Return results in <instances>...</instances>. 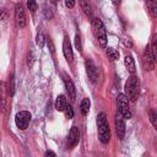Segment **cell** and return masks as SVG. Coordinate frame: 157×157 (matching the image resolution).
<instances>
[{
  "mask_svg": "<svg viewBox=\"0 0 157 157\" xmlns=\"http://www.w3.org/2000/svg\"><path fill=\"white\" fill-rule=\"evenodd\" d=\"M97 128H98V137L102 144H108L110 140V129L107 121L105 113H99L97 117Z\"/></svg>",
  "mask_w": 157,
  "mask_h": 157,
  "instance_id": "obj_1",
  "label": "cell"
},
{
  "mask_svg": "<svg viewBox=\"0 0 157 157\" xmlns=\"http://www.w3.org/2000/svg\"><path fill=\"white\" fill-rule=\"evenodd\" d=\"M92 31H93V34L97 38L99 45L102 48H105V45H107V32H105V27H104L102 20H99L97 17H92Z\"/></svg>",
  "mask_w": 157,
  "mask_h": 157,
  "instance_id": "obj_2",
  "label": "cell"
},
{
  "mask_svg": "<svg viewBox=\"0 0 157 157\" xmlns=\"http://www.w3.org/2000/svg\"><path fill=\"white\" fill-rule=\"evenodd\" d=\"M139 94V78L131 75L125 82V96L131 101H135Z\"/></svg>",
  "mask_w": 157,
  "mask_h": 157,
  "instance_id": "obj_3",
  "label": "cell"
},
{
  "mask_svg": "<svg viewBox=\"0 0 157 157\" xmlns=\"http://www.w3.org/2000/svg\"><path fill=\"white\" fill-rule=\"evenodd\" d=\"M118 112L124 117V119L131 118V112L129 109V99L124 93L118 96Z\"/></svg>",
  "mask_w": 157,
  "mask_h": 157,
  "instance_id": "obj_4",
  "label": "cell"
},
{
  "mask_svg": "<svg viewBox=\"0 0 157 157\" xmlns=\"http://www.w3.org/2000/svg\"><path fill=\"white\" fill-rule=\"evenodd\" d=\"M31 121V113L27 112V110H21L16 114L15 117V123H16V126L21 130H25L28 124Z\"/></svg>",
  "mask_w": 157,
  "mask_h": 157,
  "instance_id": "obj_5",
  "label": "cell"
},
{
  "mask_svg": "<svg viewBox=\"0 0 157 157\" xmlns=\"http://www.w3.org/2000/svg\"><path fill=\"white\" fill-rule=\"evenodd\" d=\"M15 21H16V25L17 27L20 28H23L27 23V18H26V12L22 7L21 4H17L16 7H15Z\"/></svg>",
  "mask_w": 157,
  "mask_h": 157,
  "instance_id": "obj_6",
  "label": "cell"
},
{
  "mask_svg": "<svg viewBox=\"0 0 157 157\" xmlns=\"http://www.w3.org/2000/svg\"><path fill=\"white\" fill-rule=\"evenodd\" d=\"M142 65H144L145 70H147V71H152L155 69V60L152 58V54H151L148 45L146 47V50H145L144 56H142Z\"/></svg>",
  "mask_w": 157,
  "mask_h": 157,
  "instance_id": "obj_7",
  "label": "cell"
},
{
  "mask_svg": "<svg viewBox=\"0 0 157 157\" xmlns=\"http://www.w3.org/2000/svg\"><path fill=\"white\" fill-rule=\"evenodd\" d=\"M115 130H117L118 137L123 139L125 134V121H124V117L119 112L115 114Z\"/></svg>",
  "mask_w": 157,
  "mask_h": 157,
  "instance_id": "obj_8",
  "label": "cell"
},
{
  "mask_svg": "<svg viewBox=\"0 0 157 157\" xmlns=\"http://www.w3.org/2000/svg\"><path fill=\"white\" fill-rule=\"evenodd\" d=\"M86 71H87L88 78L92 82L98 81V70H97V66L93 64L92 60H86Z\"/></svg>",
  "mask_w": 157,
  "mask_h": 157,
  "instance_id": "obj_9",
  "label": "cell"
},
{
  "mask_svg": "<svg viewBox=\"0 0 157 157\" xmlns=\"http://www.w3.org/2000/svg\"><path fill=\"white\" fill-rule=\"evenodd\" d=\"M63 53H64L65 59H66L69 63H71V61H72V59H74V54H72L71 43H70V40H69V37H67V36H65L64 42H63Z\"/></svg>",
  "mask_w": 157,
  "mask_h": 157,
  "instance_id": "obj_10",
  "label": "cell"
},
{
  "mask_svg": "<svg viewBox=\"0 0 157 157\" xmlns=\"http://www.w3.org/2000/svg\"><path fill=\"white\" fill-rule=\"evenodd\" d=\"M64 83H65V88H66V92L69 94V98L71 101H75V98H76V90H75V86H74L71 78L67 75H64Z\"/></svg>",
  "mask_w": 157,
  "mask_h": 157,
  "instance_id": "obj_11",
  "label": "cell"
},
{
  "mask_svg": "<svg viewBox=\"0 0 157 157\" xmlns=\"http://www.w3.org/2000/svg\"><path fill=\"white\" fill-rule=\"evenodd\" d=\"M78 139H80V134H78V130L76 126H72L70 132H69V136H67V144L70 147H75L78 142Z\"/></svg>",
  "mask_w": 157,
  "mask_h": 157,
  "instance_id": "obj_12",
  "label": "cell"
},
{
  "mask_svg": "<svg viewBox=\"0 0 157 157\" xmlns=\"http://www.w3.org/2000/svg\"><path fill=\"white\" fill-rule=\"evenodd\" d=\"M80 6L87 17H90V18L93 17V11H92V6H91L90 0H80Z\"/></svg>",
  "mask_w": 157,
  "mask_h": 157,
  "instance_id": "obj_13",
  "label": "cell"
},
{
  "mask_svg": "<svg viewBox=\"0 0 157 157\" xmlns=\"http://www.w3.org/2000/svg\"><path fill=\"white\" fill-rule=\"evenodd\" d=\"M66 105H67V102H66L65 96H63V94L58 96L56 97V101H55V109L58 112H64V109H65Z\"/></svg>",
  "mask_w": 157,
  "mask_h": 157,
  "instance_id": "obj_14",
  "label": "cell"
},
{
  "mask_svg": "<svg viewBox=\"0 0 157 157\" xmlns=\"http://www.w3.org/2000/svg\"><path fill=\"white\" fill-rule=\"evenodd\" d=\"M124 64H125V67L128 69L129 72H131V74L135 72V70H136V67H135V61H134V59H132L131 55H125V58H124Z\"/></svg>",
  "mask_w": 157,
  "mask_h": 157,
  "instance_id": "obj_15",
  "label": "cell"
},
{
  "mask_svg": "<svg viewBox=\"0 0 157 157\" xmlns=\"http://www.w3.org/2000/svg\"><path fill=\"white\" fill-rule=\"evenodd\" d=\"M146 5H147V9H148L151 16L157 17V2H156V0H146Z\"/></svg>",
  "mask_w": 157,
  "mask_h": 157,
  "instance_id": "obj_16",
  "label": "cell"
},
{
  "mask_svg": "<svg viewBox=\"0 0 157 157\" xmlns=\"http://www.w3.org/2000/svg\"><path fill=\"white\" fill-rule=\"evenodd\" d=\"M90 99L88 98H83L82 99V102H81V104H80V109H81V113L83 114V115H86L87 113H88V110H90Z\"/></svg>",
  "mask_w": 157,
  "mask_h": 157,
  "instance_id": "obj_17",
  "label": "cell"
},
{
  "mask_svg": "<svg viewBox=\"0 0 157 157\" xmlns=\"http://www.w3.org/2000/svg\"><path fill=\"white\" fill-rule=\"evenodd\" d=\"M150 50L152 52L151 54H152L153 60H156V59H157V43H156V36H155V37H153V39H152V44H151Z\"/></svg>",
  "mask_w": 157,
  "mask_h": 157,
  "instance_id": "obj_18",
  "label": "cell"
},
{
  "mask_svg": "<svg viewBox=\"0 0 157 157\" xmlns=\"http://www.w3.org/2000/svg\"><path fill=\"white\" fill-rule=\"evenodd\" d=\"M107 54H108V56L112 60H118L119 59V53L115 49H113V48H108L107 49Z\"/></svg>",
  "mask_w": 157,
  "mask_h": 157,
  "instance_id": "obj_19",
  "label": "cell"
},
{
  "mask_svg": "<svg viewBox=\"0 0 157 157\" xmlns=\"http://www.w3.org/2000/svg\"><path fill=\"white\" fill-rule=\"evenodd\" d=\"M148 115H150V121H151L152 125L156 128V126H157V113H156L153 109H151V110L148 112Z\"/></svg>",
  "mask_w": 157,
  "mask_h": 157,
  "instance_id": "obj_20",
  "label": "cell"
},
{
  "mask_svg": "<svg viewBox=\"0 0 157 157\" xmlns=\"http://www.w3.org/2000/svg\"><path fill=\"white\" fill-rule=\"evenodd\" d=\"M36 42H37V45H38L39 48H43L44 42H45L44 34H43V33H38V34H37V39H36Z\"/></svg>",
  "mask_w": 157,
  "mask_h": 157,
  "instance_id": "obj_21",
  "label": "cell"
},
{
  "mask_svg": "<svg viewBox=\"0 0 157 157\" xmlns=\"http://www.w3.org/2000/svg\"><path fill=\"white\" fill-rule=\"evenodd\" d=\"M27 7H28L29 11L34 12L37 10V2H36V0H27Z\"/></svg>",
  "mask_w": 157,
  "mask_h": 157,
  "instance_id": "obj_22",
  "label": "cell"
},
{
  "mask_svg": "<svg viewBox=\"0 0 157 157\" xmlns=\"http://www.w3.org/2000/svg\"><path fill=\"white\" fill-rule=\"evenodd\" d=\"M64 112H65L66 118L71 119V118L74 117V109H72V107H71V105H66V107H65V109H64Z\"/></svg>",
  "mask_w": 157,
  "mask_h": 157,
  "instance_id": "obj_23",
  "label": "cell"
},
{
  "mask_svg": "<svg viewBox=\"0 0 157 157\" xmlns=\"http://www.w3.org/2000/svg\"><path fill=\"white\" fill-rule=\"evenodd\" d=\"M75 45H76V48H77V50H78V52H82L81 37H80V34H78V33H76V36H75Z\"/></svg>",
  "mask_w": 157,
  "mask_h": 157,
  "instance_id": "obj_24",
  "label": "cell"
},
{
  "mask_svg": "<svg viewBox=\"0 0 157 157\" xmlns=\"http://www.w3.org/2000/svg\"><path fill=\"white\" fill-rule=\"evenodd\" d=\"M13 76H11L10 77V80H9V86H7V92H9V94L10 96H12L13 94Z\"/></svg>",
  "mask_w": 157,
  "mask_h": 157,
  "instance_id": "obj_25",
  "label": "cell"
},
{
  "mask_svg": "<svg viewBox=\"0 0 157 157\" xmlns=\"http://www.w3.org/2000/svg\"><path fill=\"white\" fill-rule=\"evenodd\" d=\"M6 16H7V11H6V9L1 7V9H0V21L5 20V18H6Z\"/></svg>",
  "mask_w": 157,
  "mask_h": 157,
  "instance_id": "obj_26",
  "label": "cell"
},
{
  "mask_svg": "<svg viewBox=\"0 0 157 157\" xmlns=\"http://www.w3.org/2000/svg\"><path fill=\"white\" fill-rule=\"evenodd\" d=\"M65 6L69 9H72L75 6V0H65Z\"/></svg>",
  "mask_w": 157,
  "mask_h": 157,
  "instance_id": "obj_27",
  "label": "cell"
},
{
  "mask_svg": "<svg viewBox=\"0 0 157 157\" xmlns=\"http://www.w3.org/2000/svg\"><path fill=\"white\" fill-rule=\"evenodd\" d=\"M44 15H45V17H47L48 20L53 17V13H52V11H50V10H48V9H45V10H44Z\"/></svg>",
  "mask_w": 157,
  "mask_h": 157,
  "instance_id": "obj_28",
  "label": "cell"
},
{
  "mask_svg": "<svg viewBox=\"0 0 157 157\" xmlns=\"http://www.w3.org/2000/svg\"><path fill=\"white\" fill-rule=\"evenodd\" d=\"M48 47L50 48V52H52V53H54V45H53L52 39H48Z\"/></svg>",
  "mask_w": 157,
  "mask_h": 157,
  "instance_id": "obj_29",
  "label": "cell"
},
{
  "mask_svg": "<svg viewBox=\"0 0 157 157\" xmlns=\"http://www.w3.org/2000/svg\"><path fill=\"white\" fill-rule=\"evenodd\" d=\"M45 156H55V153L53 151H47L45 152Z\"/></svg>",
  "mask_w": 157,
  "mask_h": 157,
  "instance_id": "obj_30",
  "label": "cell"
},
{
  "mask_svg": "<svg viewBox=\"0 0 157 157\" xmlns=\"http://www.w3.org/2000/svg\"><path fill=\"white\" fill-rule=\"evenodd\" d=\"M112 1H113L114 5H119L120 4V0H112Z\"/></svg>",
  "mask_w": 157,
  "mask_h": 157,
  "instance_id": "obj_31",
  "label": "cell"
},
{
  "mask_svg": "<svg viewBox=\"0 0 157 157\" xmlns=\"http://www.w3.org/2000/svg\"><path fill=\"white\" fill-rule=\"evenodd\" d=\"M56 1H58V0H53V2H56Z\"/></svg>",
  "mask_w": 157,
  "mask_h": 157,
  "instance_id": "obj_32",
  "label": "cell"
},
{
  "mask_svg": "<svg viewBox=\"0 0 157 157\" xmlns=\"http://www.w3.org/2000/svg\"><path fill=\"white\" fill-rule=\"evenodd\" d=\"M0 98H1V97H0Z\"/></svg>",
  "mask_w": 157,
  "mask_h": 157,
  "instance_id": "obj_33",
  "label": "cell"
}]
</instances>
